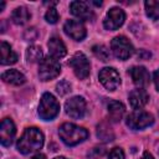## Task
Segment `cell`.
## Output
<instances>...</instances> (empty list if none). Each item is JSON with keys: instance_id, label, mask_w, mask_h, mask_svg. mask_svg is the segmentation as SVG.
<instances>
[{"instance_id": "6da1fadb", "label": "cell", "mask_w": 159, "mask_h": 159, "mask_svg": "<svg viewBox=\"0 0 159 159\" xmlns=\"http://www.w3.org/2000/svg\"><path fill=\"white\" fill-rule=\"evenodd\" d=\"M43 145V134L39 128H26L20 139L17 140L16 148L21 154H30L37 152Z\"/></svg>"}, {"instance_id": "7a4b0ae2", "label": "cell", "mask_w": 159, "mask_h": 159, "mask_svg": "<svg viewBox=\"0 0 159 159\" xmlns=\"http://www.w3.org/2000/svg\"><path fill=\"white\" fill-rule=\"evenodd\" d=\"M58 135L66 145L73 147L86 140L88 137V132L73 123H63L58 128Z\"/></svg>"}, {"instance_id": "3957f363", "label": "cell", "mask_w": 159, "mask_h": 159, "mask_svg": "<svg viewBox=\"0 0 159 159\" xmlns=\"http://www.w3.org/2000/svg\"><path fill=\"white\" fill-rule=\"evenodd\" d=\"M60 112V103L51 93H43L39 104V116L43 120L53 119Z\"/></svg>"}, {"instance_id": "277c9868", "label": "cell", "mask_w": 159, "mask_h": 159, "mask_svg": "<svg viewBox=\"0 0 159 159\" xmlns=\"http://www.w3.org/2000/svg\"><path fill=\"white\" fill-rule=\"evenodd\" d=\"M61 73V65L57 61V58L48 56L42 58L39 66V76L42 81H50L56 78Z\"/></svg>"}, {"instance_id": "5b68a950", "label": "cell", "mask_w": 159, "mask_h": 159, "mask_svg": "<svg viewBox=\"0 0 159 159\" xmlns=\"http://www.w3.org/2000/svg\"><path fill=\"white\" fill-rule=\"evenodd\" d=\"M153 122H154V117L150 113L142 111V109H135L134 112H132L127 117V120H125L127 125L134 130L144 129V128L152 125Z\"/></svg>"}, {"instance_id": "8992f818", "label": "cell", "mask_w": 159, "mask_h": 159, "mask_svg": "<svg viewBox=\"0 0 159 159\" xmlns=\"http://www.w3.org/2000/svg\"><path fill=\"white\" fill-rule=\"evenodd\" d=\"M111 48L113 55L122 61L128 60L134 51L133 45L129 42V40L125 36H116L111 42Z\"/></svg>"}, {"instance_id": "52a82bcc", "label": "cell", "mask_w": 159, "mask_h": 159, "mask_svg": "<svg viewBox=\"0 0 159 159\" xmlns=\"http://www.w3.org/2000/svg\"><path fill=\"white\" fill-rule=\"evenodd\" d=\"M68 65L72 67L75 75L80 78V80H84L89 76V71H91V65L89 61L87 58V56L83 52H76L72 58L70 60Z\"/></svg>"}, {"instance_id": "ba28073f", "label": "cell", "mask_w": 159, "mask_h": 159, "mask_svg": "<svg viewBox=\"0 0 159 159\" xmlns=\"http://www.w3.org/2000/svg\"><path fill=\"white\" fill-rule=\"evenodd\" d=\"M65 111L71 118L81 119L86 114V101L80 96H75L68 101H66Z\"/></svg>"}, {"instance_id": "9c48e42d", "label": "cell", "mask_w": 159, "mask_h": 159, "mask_svg": "<svg viewBox=\"0 0 159 159\" xmlns=\"http://www.w3.org/2000/svg\"><path fill=\"white\" fill-rule=\"evenodd\" d=\"M98 77H99L101 83L103 84V87L107 88L108 91H114L119 86V83H120L119 73L113 67H104V68H102Z\"/></svg>"}, {"instance_id": "30bf717a", "label": "cell", "mask_w": 159, "mask_h": 159, "mask_svg": "<svg viewBox=\"0 0 159 159\" xmlns=\"http://www.w3.org/2000/svg\"><path fill=\"white\" fill-rule=\"evenodd\" d=\"M124 20H125L124 11L122 9H119V7H112L107 12V15H106V17L103 20V26L107 30L113 31V30L119 29L123 25Z\"/></svg>"}, {"instance_id": "8fae6325", "label": "cell", "mask_w": 159, "mask_h": 159, "mask_svg": "<svg viewBox=\"0 0 159 159\" xmlns=\"http://www.w3.org/2000/svg\"><path fill=\"white\" fill-rule=\"evenodd\" d=\"M63 30H65V34L71 39H73L75 41H82L87 35L84 25L78 20L66 21L63 25Z\"/></svg>"}, {"instance_id": "7c38bea8", "label": "cell", "mask_w": 159, "mask_h": 159, "mask_svg": "<svg viewBox=\"0 0 159 159\" xmlns=\"http://www.w3.org/2000/svg\"><path fill=\"white\" fill-rule=\"evenodd\" d=\"M16 129H15V124L10 118H4L1 122V127H0V142L4 147H10L14 137H15Z\"/></svg>"}, {"instance_id": "4fadbf2b", "label": "cell", "mask_w": 159, "mask_h": 159, "mask_svg": "<svg viewBox=\"0 0 159 159\" xmlns=\"http://www.w3.org/2000/svg\"><path fill=\"white\" fill-rule=\"evenodd\" d=\"M129 75L133 80V83L138 88H144L145 86L149 84V72L147 71L145 67L143 66H134L129 70Z\"/></svg>"}, {"instance_id": "5bb4252c", "label": "cell", "mask_w": 159, "mask_h": 159, "mask_svg": "<svg viewBox=\"0 0 159 159\" xmlns=\"http://www.w3.org/2000/svg\"><path fill=\"white\" fill-rule=\"evenodd\" d=\"M71 14L78 17L80 20H91L93 17V12L89 9L88 4L84 1H72L70 4Z\"/></svg>"}, {"instance_id": "9a60e30c", "label": "cell", "mask_w": 159, "mask_h": 159, "mask_svg": "<svg viewBox=\"0 0 159 159\" xmlns=\"http://www.w3.org/2000/svg\"><path fill=\"white\" fill-rule=\"evenodd\" d=\"M149 101V96L148 93L143 89V88H137L133 89L129 93V103L134 109H140L143 108Z\"/></svg>"}, {"instance_id": "2e32d148", "label": "cell", "mask_w": 159, "mask_h": 159, "mask_svg": "<svg viewBox=\"0 0 159 159\" xmlns=\"http://www.w3.org/2000/svg\"><path fill=\"white\" fill-rule=\"evenodd\" d=\"M47 46H48V52H50L51 56L55 57V58H62V57H65L66 53H67V50H66L65 43H63L62 40H61L60 37H57V36L51 37V39L48 40Z\"/></svg>"}, {"instance_id": "e0dca14e", "label": "cell", "mask_w": 159, "mask_h": 159, "mask_svg": "<svg viewBox=\"0 0 159 159\" xmlns=\"http://www.w3.org/2000/svg\"><path fill=\"white\" fill-rule=\"evenodd\" d=\"M0 52H1V60H0L1 65H12L17 61V55L12 51L11 46L5 41H1Z\"/></svg>"}, {"instance_id": "ac0fdd59", "label": "cell", "mask_w": 159, "mask_h": 159, "mask_svg": "<svg viewBox=\"0 0 159 159\" xmlns=\"http://www.w3.org/2000/svg\"><path fill=\"white\" fill-rule=\"evenodd\" d=\"M1 78L5 83L12 84V86H20V84L25 83V81H26L25 76L21 72H19L17 70H7L6 72L2 73Z\"/></svg>"}, {"instance_id": "d6986e66", "label": "cell", "mask_w": 159, "mask_h": 159, "mask_svg": "<svg viewBox=\"0 0 159 159\" xmlns=\"http://www.w3.org/2000/svg\"><path fill=\"white\" fill-rule=\"evenodd\" d=\"M124 106L118 101H111L108 103V116L113 122H119L124 114Z\"/></svg>"}, {"instance_id": "ffe728a7", "label": "cell", "mask_w": 159, "mask_h": 159, "mask_svg": "<svg viewBox=\"0 0 159 159\" xmlns=\"http://www.w3.org/2000/svg\"><path fill=\"white\" fill-rule=\"evenodd\" d=\"M30 17H31V15H30L29 10L26 7H24V6L16 7L12 11V14H11V19H12L14 24H16V25H24V24H26L30 20Z\"/></svg>"}, {"instance_id": "44dd1931", "label": "cell", "mask_w": 159, "mask_h": 159, "mask_svg": "<svg viewBox=\"0 0 159 159\" xmlns=\"http://www.w3.org/2000/svg\"><path fill=\"white\" fill-rule=\"evenodd\" d=\"M145 12L153 20H159V0L145 1Z\"/></svg>"}, {"instance_id": "7402d4cb", "label": "cell", "mask_w": 159, "mask_h": 159, "mask_svg": "<svg viewBox=\"0 0 159 159\" xmlns=\"http://www.w3.org/2000/svg\"><path fill=\"white\" fill-rule=\"evenodd\" d=\"M42 50L40 46H30L26 50V58L29 62H37V61H42Z\"/></svg>"}, {"instance_id": "603a6c76", "label": "cell", "mask_w": 159, "mask_h": 159, "mask_svg": "<svg viewBox=\"0 0 159 159\" xmlns=\"http://www.w3.org/2000/svg\"><path fill=\"white\" fill-rule=\"evenodd\" d=\"M92 51H93L94 56H96L97 58H99L101 61H103V62H107V61H109V58H111L109 50H108L104 45H94V46L92 47Z\"/></svg>"}, {"instance_id": "cb8c5ba5", "label": "cell", "mask_w": 159, "mask_h": 159, "mask_svg": "<svg viewBox=\"0 0 159 159\" xmlns=\"http://www.w3.org/2000/svg\"><path fill=\"white\" fill-rule=\"evenodd\" d=\"M97 135H98L99 139H102V140H104V142H111V140H113V138H114L113 132H112L111 128L107 127L104 123H102L101 125H98V128H97Z\"/></svg>"}, {"instance_id": "d4e9b609", "label": "cell", "mask_w": 159, "mask_h": 159, "mask_svg": "<svg viewBox=\"0 0 159 159\" xmlns=\"http://www.w3.org/2000/svg\"><path fill=\"white\" fill-rule=\"evenodd\" d=\"M45 19L48 24H56L58 21V12L55 7H50L46 14H45Z\"/></svg>"}, {"instance_id": "484cf974", "label": "cell", "mask_w": 159, "mask_h": 159, "mask_svg": "<svg viewBox=\"0 0 159 159\" xmlns=\"http://www.w3.org/2000/svg\"><path fill=\"white\" fill-rule=\"evenodd\" d=\"M56 91H57L58 94L65 96L66 93H68V92L71 91V84H70L66 80H62L60 83H57V86H56Z\"/></svg>"}, {"instance_id": "4316f807", "label": "cell", "mask_w": 159, "mask_h": 159, "mask_svg": "<svg viewBox=\"0 0 159 159\" xmlns=\"http://www.w3.org/2000/svg\"><path fill=\"white\" fill-rule=\"evenodd\" d=\"M37 36H39V32L36 31L35 27L27 29V30L25 31V34H24V39H25L26 41H34V40L37 39Z\"/></svg>"}, {"instance_id": "83f0119b", "label": "cell", "mask_w": 159, "mask_h": 159, "mask_svg": "<svg viewBox=\"0 0 159 159\" xmlns=\"http://www.w3.org/2000/svg\"><path fill=\"white\" fill-rule=\"evenodd\" d=\"M108 159H124V153L120 148H113L109 153Z\"/></svg>"}, {"instance_id": "f1b7e54d", "label": "cell", "mask_w": 159, "mask_h": 159, "mask_svg": "<svg viewBox=\"0 0 159 159\" xmlns=\"http://www.w3.org/2000/svg\"><path fill=\"white\" fill-rule=\"evenodd\" d=\"M154 83H155L157 89L159 91V70L154 72Z\"/></svg>"}, {"instance_id": "f546056e", "label": "cell", "mask_w": 159, "mask_h": 159, "mask_svg": "<svg viewBox=\"0 0 159 159\" xmlns=\"http://www.w3.org/2000/svg\"><path fill=\"white\" fill-rule=\"evenodd\" d=\"M32 159H46V157H45V154H42V153H37L36 155L32 157Z\"/></svg>"}, {"instance_id": "4dcf8cb0", "label": "cell", "mask_w": 159, "mask_h": 159, "mask_svg": "<svg viewBox=\"0 0 159 159\" xmlns=\"http://www.w3.org/2000/svg\"><path fill=\"white\" fill-rule=\"evenodd\" d=\"M140 159H154V158H153V155H152V154H149L148 152H145V153L142 155V158H140Z\"/></svg>"}, {"instance_id": "1f68e13d", "label": "cell", "mask_w": 159, "mask_h": 159, "mask_svg": "<svg viewBox=\"0 0 159 159\" xmlns=\"http://www.w3.org/2000/svg\"><path fill=\"white\" fill-rule=\"evenodd\" d=\"M4 6H5V2H1V5H0V11L4 9Z\"/></svg>"}, {"instance_id": "d6a6232c", "label": "cell", "mask_w": 159, "mask_h": 159, "mask_svg": "<svg viewBox=\"0 0 159 159\" xmlns=\"http://www.w3.org/2000/svg\"><path fill=\"white\" fill-rule=\"evenodd\" d=\"M53 159H67V158H65V157H56V158H53Z\"/></svg>"}]
</instances>
